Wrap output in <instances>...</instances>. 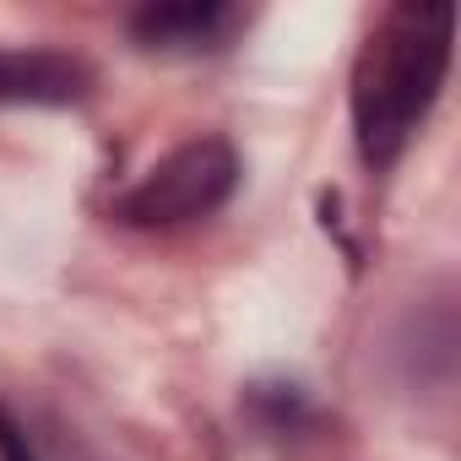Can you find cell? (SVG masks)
<instances>
[{"mask_svg":"<svg viewBox=\"0 0 461 461\" xmlns=\"http://www.w3.org/2000/svg\"><path fill=\"white\" fill-rule=\"evenodd\" d=\"M456 12L445 0H402L358 50L353 66V141L369 168H391L429 120L450 77Z\"/></svg>","mask_w":461,"mask_h":461,"instance_id":"1","label":"cell"},{"mask_svg":"<svg viewBox=\"0 0 461 461\" xmlns=\"http://www.w3.org/2000/svg\"><path fill=\"white\" fill-rule=\"evenodd\" d=\"M240 152L228 136H201L174 147L163 163H152L120 201H114V222L125 228H179V222H201L212 212H222L240 190Z\"/></svg>","mask_w":461,"mask_h":461,"instance_id":"2","label":"cell"},{"mask_svg":"<svg viewBox=\"0 0 461 461\" xmlns=\"http://www.w3.org/2000/svg\"><path fill=\"white\" fill-rule=\"evenodd\" d=\"M240 23L245 12L228 6V0H152V6L131 12L125 28L152 55H206V50H222Z\"/></svg>","mask_w":461,"mask_h":461,"instance_id":"3","label":"cell"},{"mask_svg":"<svg viewBox=\"0 0 461 461\" xmlns=\"http://www.w3.org/2000/svg\"><path fill=\"white\" fill-rule=\"evenodd\" d=\"M93 93V66L66 50H0V104L66 109Z\"/></svg>","mask_w":461,"mask_h":461,"instance_id":"4","label":"cell"},{"mask_svg":"<svg viewBox=\"0 0 461 461\" xmlns=\"http://www.w3.org/2000/svg\"><path fill=\"white\" fill-rule=\"evenodd\" d=\"M396 364L418 391H450L456 380V304L450 294L418 304L396 337Z\"/></svg>","mask_w":461,"mask_h":461,"instance_id":"5","label":"cell"},{"mask_svg":"<svg viewBox=\"0 0 461 461\" xmlns=\"http://www.w3.org/2000/svg\"><path fill=\"white\" fill-rule=\"evenodd\" d=\"M240 412L250 418V429L256 434H267V439H304V434H315V423H321V412H315V402L304 396V385H294V380H261V385H250L245 391V402H240Z\"/></svg>","mask_w":461,"mask_h":461,"instance_id":"6","label":"cell"},{"mask_svg":"<svg viewBox=\"0 0 461 461\" xmlns=\"http://www.w3.org/2000/svg\"><path fill=\"white\" fill-rule=\"evenodd\" d=\"M0 461H44L39 445H33V434H28V423L6 402H0Z\"/></svg>","mask_w":461,"mask_h":461,"instance_id":"7","label":"cell"}]
</instances>
